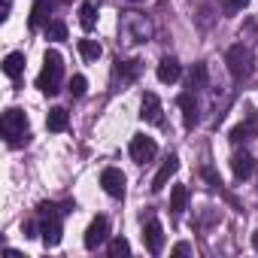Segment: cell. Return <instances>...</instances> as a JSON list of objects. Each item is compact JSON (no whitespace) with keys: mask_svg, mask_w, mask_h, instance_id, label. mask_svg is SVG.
Instances as JSON below:
<instances>
[{"mask_svg":"<svg viewBox=\"0 0 258 258\" xmlns=\"http://www.w3.org/2000/svg\"><path fill=\"white\" fill-rule=\"evenodd\" d=\"M70 210V204L61 210L55 204H40V213H37V228H40V237L46 246H58L61 243V216Z\"/></svg>","mask_w":258,"mask_h":258,"instance_id":"obj_1","label":"cell"},{"mask_svg":"<svg viewBox=\"0 0 258 258\" xmlns=\"http://www.w3.org/2000/svg\"><path fill=\"white\" fill-rule=\"evenodd\" d=\"M61 73H64L61 55H58L55 49H49V52L43 55V70H40V76H37V88H40L43 94H55L58 85H61Z\"/></svg>","mask_w":258,"mask_h":258,"instance_id":"obj_2","label":"cell"},{"mask_svg":"<svg viewBox=\"0 0 258 258\" xmlns=\"http://www.w3.org/2000/svg\"><path fill=\"white\" fill-rule=\"evenodd\" d=\"M225 61H228V73H231L234 82H243V79L252 76V52H249L243 43L231 46L228 55H225Z\"/></svg>","mask_w":258,"mask_h":258,"instance_id":"obj_3","label":"cell"},{"mask_svg":"<svg viewBox=\"0 0 258 258\" xmlns=\"http://www.w3.org/2000/svg\"><path fill=\"white\" fill-rule=\"evenodd\" d=\"M0 127H4V137L10 143H22V137H28V115L19 106H10L0 118Z\"/></svg>","mask_w":258,"mask_h":258,"instance_id":"obj_4","label":"cell"},{"mask_svg":"<svg viewBox=\"0 0 258 258\" xmlns=\"http://www.w3.org/2000/svg\"><path fill=\"white\" fill-rule=\"evenodd\" d=\"M121 31H124V37L131 40V43H146V40L152 37V25H149L146 16H140V13H124Z\"/></svg>","mask_w":258,"mask_h":258,"instance_id":"obj_5","label":"cell"},{"mask_svg":"<svg viewBox=\"0 0 258 258\" xmlns=\"http://www.w3.org/2000/svg\"><path fill=\"white\" fill-rule=\"evenodd\" d=\"M155 155H158V143H155L152 137L137 134V137L131 140V158H134L137 164H146V161H152Z\"/></svg>","mask_w":258,"mask_h":258,"instance_id":"obj_6","label":"cell"},{"mask_svg":"<svg viewBox=\"0 0 258 258\" xmlns=\"http://www.w3.org/2000/svg\"><path fill=\"white\" fill-rule=\"evenodd\" d=\"M100 185H103V191H106L109 198H124L127 179H124V173H121L118 167H106V170L100 173Z\"/></svg>","mask_w":258,"mask_h":258,"instance_id":"obj_7","label":"cell"},{"mask_svg":"<svg viewBox=\"0 0 258 258\" xmlns=\"http://www.w3.org/2000/svg\"><path fill=\"white\" fill-rule=\"evenodd\" d=\"M109 240V219L106 216H97L91 225H88V231H85V249H97V246H103Z\"/></svg>","mask_w":258,"mask_h":258,"instance_id":"obj_8","label":"cell"},{"mask_svg":"<svg viewBox=\"0 0 258 258\" xmlns=\"http://www.w3.org/2000/svg\"><path fill=\"white\" fill-rule=\"evenodd\" d=\"M140 118H143V121H149V124H161V121H164V109H161L158 94H152V91H146V94H143V103H140Z\"/></svg>","mask_w":258,"mask_h":258,"instance_id":"obj_9","label":"cell"},{"mask_svg":"<svg viewBox=\"0 0 258 258\" xmlns=\"http://www.w3.org/2000/svg\"><path fill=\"white\" fill-rule=\"evenodd\" d=\"M143 243H146V249L152 255H161V249H164V228H161L158 219H152V222L143 225Z\"/></svg>","mask_w":258,"mask_h":258,"instance_id":"obj_10","label":"cell"},{"mask_svg":"<svg viewBox=\"0 0 258 258\" xmlns=\"http://www.w3.org/2000/svg\"><path fill=\"white\" fill-rule=\"evenodd\" d=\"M155 73H158V79H161L164 85H173V82L182 76V67H179V61H176V58H161Z\"/></svg>","mask_w":258,"mask_h":258,"instance_id":"obj_11","label":"cell"},{"mask_svg":"<svg viewBox=\"0 0 258 258\" xmlns=\"http://www.w3.org/2000/svg\"><path fill=\"white\" fill-rule=\"evenodd\" d=\"M176 103H179V109H182V121H185V127H195L198 124V100H195V94H179L176 97Z\"/></svg>","mask_w":258,"mask_h":258,"instance_id":"obj_12","label":"cell"},{"mask_svg":"<svg viewBox=\"0 0 258 258\" xmlns=\"http://www.w3.org/2000/svg\"><path fill=\"white\" fill-rule=\"evenodd\" d=\"M176 170H179V158H176V155H170V158L161 164V170L155 173V179H152V191H161V188L170 182V176H173Z\"/></svg>","mask_w":258,"mask_h":258,"instance_id":"obj_13","label":"cell"},{"mask_svg":"<svg viewBox=\"0 0 258 258\" xmlns=\"http://www.w3.org/2000/svg\"><path fill=\"white\" fill-rule=\"evenodd\" d=\"M231 170H234V176L243 182V179H249L252 176V170H255V161H252V155H246V152H237L234 158H231Z\"/></svg>","mask_w":258,"mask_h":258,"instance_id":"obj_14","label":"cell"},{"mask_svg":"<svg viewBox=\"0 0 258 258\" xmlns=\"http://www.w3.org/2000/svg\"><path fill=\"white\" fill-rule=\"evenodd\" d=\"M52 7H55V0H37V4H34V10H31V28H34V31L43 28V25H49Z\"/></svg>","mask_w":258,"mask_h":258,"instance_id":"obj_15","label":"cell"},{"mask_svg":"<svg viewBox=\"0 0 258 258\" xmlns=\"http://www.w3.org/2000/svg\"><path fill=\"white\" fill-rule=\"evenodd\" d=\"M67 124H70V115H67V109H61V106H52L49 109V115H46V127L49 131H67Z\"/></svg>","mask_w":258,"mask_h":258,"instance_id":"obj_16","label":"cell"},{"mask_svg":"<svg viewBox=\"0 0 258 258\" xmlns=\"http://www.w3.org/2000/svg\"><path fill=\"white\" fill-rule=\"evenodd\" d=\"M4 73H7L10 79H19V76L25 73V55H22V52H10V55L4 58Z\"/></svg>","mask_w":258,"mask_h":258,"instance_id":"obj_17","label":"cell"},{"mask_svg":"<svg viewBox=\"0 0 258 258\" xmlns=\"http://www.w3.org/2000/svg\"><path fill=\"white\" fill-rule=\"evenodd\" d=\"M79 25L85 31H91L97 25V4H94V0H85V4L79 7Z\"/></svg>","mask_w":258,"mask_h":258,"instance_id":"obj_18","label":"cell"},{"mask_svg":"<svg viewBox=\"0 0 258 258\" xmlns=\"http://www.w3.org/2000/svg\"><path fill=\"white\" fill-rule=\"evenodd\" d=\"M185 204H188V188L185 185H173V191H170V210L179 216L185 210Z\"/></svg>","mask_w":258,"mask_h":258,"instance_id":"obj_19","label":"cell"},{"mask_svg":"<svg viewBox=\"0 0 258 258\" xmlns=\"http://www.w3.org/2000/svg\"><path fill=\"white\" fill-rule=\"evenodd\" d=\"M115 64H118V67H115V73L121 76V82H131V79L140 73V61H124V64H121V61H115Z\"/></svg>","mask_w":258,"mask_h":258,"instance_id":"obj_20","label":"cell"},{"mask_svg":"<svg viewBox=\"0 0 258 258\" xmlns=\"http://www.w3.org/2000/svg\"><path fill=\"white\" fill-rule=\"evenodd\" d=\"M79 52H82V58H85V61H97L103 49H100V43H97V40H79Z\"/></svg>","mask_w":258,"mask_h":258,"instance_id":"obj_21","label":"cell"},{"mask_svg":"<svg viewBox=\"0 0 258 258\" xmlns=\"http://www.w3.org/2000/svg\"><path fill=\"white\" fill-rule=\"evenodd\" d=\"M188 85H191L195 91L207 85V67H204V64H195V67H191V76H188Z\"/></svg>","mask_w":258,"mask_h":258,"instance_id":"obj_22","label":"cell"},{"mask_svg":"<svg viewBox=\"0 0 258 258\" xmlns=\"http://www.w3.org/2000/svg\"><path fill=\"white\" fill-rule=\"evenodd\" d=\"M46 40H67V25L64 22H49L46 25Z\"/></svg>","mask_w":258,"mask_h":258,"instance_id":"obj_23","label":"cell"},{"mask_svg":"<svg viewBox=\"0 0 258 258\" xmlns=\"http://www.w3.org/2000/svg\"><path fill=\"white\" fill-rule=\"evenodd\" d=\"M127 252H131V243H127L124 237H115V240L109 243V255H112V258H118V255H127Z\"/></svg>","mask_w":258,"mask_h":258,"instance_id":"obj_24","label":"cell"},{"mask_svg":"<svg viewBox=\"0 0 258 258\" xmlns=\"http://www.w3.org/2000/svg\"><path fill=\"white\" fill-rule=\"evenodd\" d=\"M252 137V124H237L234 131H231V143H243Z\"/></svg>","mask_w":258,"mask_h":258,"instance_id":"obj_25","label":"cell"},{"mask_svg":"<svg viewBox=\"0 0 258 258\" xmlns=\"http://www.w3.org/2000/svg\"><path fill=\"white\" fill-rule=\"evenodd\" d=\"M85 88H88L85 76H79V73H76V76L70 79V94H73V97H82V94H85Z\"/></svg>","mask_w":258,"mask_h":258,"instance_id":"obj_26","label":"cell"},{"mask_svg":"<svg viewBox=\"0 0 258 258\" xmlns=\"http://www.w3.org/2000/svg\"><path fill=\"white\" fill-rule=\"evenodd\" d=\"M204 179L210 182V188H222V179L216 176V170H213V167H204Z\"/></svg>","mask_w":258,"mask_h":258,"instance_id":"obj_27","label":"cell"},{"mask_svg":"<svg viewBox=\"0 0 258 258\" xmlns=\"http://www.w3.org/2000/svg\"><path fill=\"white\" fill-rule=\"evenodd\" d=\"M249 7V0H225V10L228 13H240V10H246Z\"/></svg>","mask_w":258,"mask_h":258,"instance_id":"obj_28","label":"cell"},{"mask_svg":"<svg viewBox=\"0 0 258 258\" xmlns=\"http://www.w3.org/2000/svg\"><path fill=\"white\" fill-rule=\"evenodd\" d=\"M188 252H191L188 243H176V246H173V255H188Z\"/></svg>","mask_w":258,"mask_h":258,"instance_id":"obj_29","label":"cell"},{"mask_svg":"<svg viewBox=\"0 0 258 258\" xmlns=\"http://www.w3.org/2000/svg\"><path fill=\"white\" fill-rule=\"evenodd\" d=\"M10 10H13V0H4V19L10 16Z\"/></svg>","mask_w":258,"mask_h":258,"instance_id":"obj_30","label":"cell"},{"mask_svg":"<svg viewBox=\"0 0 258 258\" xmlns=\"http://www.w3.org/2000/svg\"><path fill=\"white\" fill-rule=\"evenodd\" d=\"M252 249H258V231L252 234Z\"/></svg>","mask_w":258,"mask_h":258,"instance_id":"obj_31","label":"cell"},{"mask_svg":"<svg viewBox=\"0 0 258 258\" xmlns=\"http://www.w3.org/2000/svg\"><path fill=\"white\" fill-rule=\"evenodd\" d=\"M131 4H143V0H131Z\"/></svg>","mask_w":258,"mask_h":258,"instance_id":"obj_32","label":"cell"}]
</instances>
